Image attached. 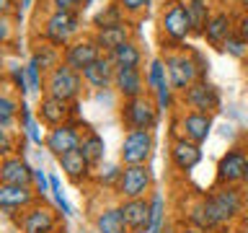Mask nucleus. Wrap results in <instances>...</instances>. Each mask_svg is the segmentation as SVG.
Instances as JSON below:
<instances>
[{
  "label": "nucleus",
  "instance_id": "1",
  "mask_svg": "<svg viewBox=\"0 0 248 233\" xmlns=\"http://www.w3.org/2000/svg\"><path fill=\"white\" fill-rule=\"evenodd\" d=\"M243 207H246V197L238 186L217 184L215 189H209V194H204L189 207V225L202 231L220 228V225H228L235 220L243 213Z\"/></svg>",
  "mask_w": 248,
  "mask_h": 233
},
{
  "label": "nucleus",
  "instance_id": "2",
  "mask_svg": "<svg viewBox=\"0 0 248 233\" xmlns=\"http://www.w3.org/2000/svg\"><path fill=\"white\" fill-rule=\"evenodd\" d=\"M83 36V18L80 13L70 11H49L46 8L44 16H39V29H36V42H46L52 47L65 50Z\"/></svg>",
  "mask_w": 248,
  "mask_h": 233
},
{
  "label": "nucleus",
  "instance_id": "3",
  "mask_svg": "<svg viewBox=\"0 0 248 233\" xmlns=\"http://www.w3.org/2000/svg\"><path fill=\"white\" fill-rule=\"evenodd\" d=\"M158 29H160L163 52L186 47V39L194 36V29H191V18L184 0H170V3L163 5V11L158 16Z\"/></svg>",
  "mask_w": 248,
  "mask_h": 233
},
{
  "label": "nucleus",
  "instance_id": "4",
  "mask_svg": "<svg viewBox=\"0 0 248 233\" xmlns=\"http://www.w3.org/2000/svg\"><path fill=\"white\" fill-rule=\"evenodd\" d=\"M166 60V70H168V83L173 85L176 93L186 91L191 83H197L202 78L199 62L194 57L191 47H178V50H166L163 52Z\"/></svg>",
  "mask_w": 248,
  "mask_h": 233
},
{
  "label": "nucleus",
  "instance_id": "5",
  "mask_svg": "<svg viewBox=\"0 0 248 233\" xmlns=\"http://www.w3.org/2000/svg\"><path fill=\"white\" fill-rule=\"evenodd\" d=\"M119 119L124 122L127 130H150L153 132V127L160 119V109L155 104L153 93H145V96L122 101L119 104Z\"/></svg>",
  "mask_w": 248,
  "mask_h": 233
},
{
  "label": "nucleus",
  "instance_id": "6",
  "mask_svg": "<svg viewBox=\"0 0 248 233\" xmlns=\"http://www.w3.org/2000/svg\"><path fill=\"white\" fill-rule=\"evenodd\" d=\"M85 91V83H83V73H78L70 65H57L52 73H46V85H44V93H49L54 99H62V101H70V104H78Z\"/></svg>",
  "mask_w": 248,
  "mask_h": 233
},
{
  "label": "nucleus",
  "instance_id": "7",
  "mask_svg": "<svg viewBox=\"0 0 248 233\" xmlns=\"http://www.w3.org/2000/svg\"><path fill=\"white\" fill-rule=\"evenodd\" d=\"M178 101L184 104V109L189 112H202V114H215L222 104L220 88L212 85L207 78H199L197 83H191L186 91L178 93Z\"/></svg>",
  "mask_w": 248,
  "mask_h": 233
},
{
  "label": "nucleus",
  "instance_id": "8",
  "mask_svg": "<svg viewBox=\"0 0 248 233\" xmlns=\"http://www.w3.org/2000/svg\"><path fill=\"white\" fill-rule=\"evenodd\" d=\"M155 148L150 130H127L119 148V163L122 166H147Z\"/></svg>",
  "mask_w": 248,
  "mask_h": 233
},
{
  "label": "nucleus",
  "instance_id": "9",
  "mask_svg": "<svg viewBox=\"0 0 248 233\" xmlns=\"http://www.w3.org/2000/svg\"><path fill=\"white\" fill-rule=\"evenodd\" d=\"M116 197L122 200H140L150 197L153 192V171L147 166H122V176L116 184Z\"/></svg>",
  "mask_w": 248,
  "mask_h": 233
},
{
  "label": "nucleus",
  "instance_id": "10",
  "mask_svg": "<svg viewBox=\"0 0 248 233\" xmlns=\"http://www.w3.org/2000/svg\"><path fill=\"white\" fill-rule=\"evenodd\" d=\"M80 143H83L80 122L73 119V122L60 124V127H49V130H46L44 148L54 155V158H62V155H67L73 150H80Z\"/></svg>",
  "mask_w": 248,
  "mask_h": 233
},
{
  "label": "nucleus",
  "instance_id": "11",
  "mask_svg": "<svg viewBox=\"0 0 248 233\" xmlns=\"http://www.w3.org/2000/svg\"><path fill=\"white\" fill-rule=\"evenodd\" d=\"M16 225H18L21 233H54V231H60V217L49 205H44L39 200L36 205H31L29 210L18 213Z\"/></svg>",
  "mask_w": 248,
  "mask_h": 233
},
{
  "label": "nucleus",
  "instance_id": "12",
  "mask_svg": "<svg viewBox=\"0 0 248 233\" xmlns=\"http://www.w3.org/2000/svg\"><path fill=\"white\" fill-rule=\"evenodd\" d=\"M104 54L106 52L98 47V42L93 39V34H83V36H78L70 47L62 50V62L70 65L73 70H78V73H83L85 67L93 65L96 60H101Z\"/></svg>",
  "mask_w": 248,
  "mask_h": 233
},
{
  "label": "nucleus",
  "instance_id": "13",
  "mask_svg": "<svg viewBox=\"0 0 248 233\" xmlns=\"http://www.w3.org/2000/svg\"><path fill=\"white\" fill-rule=\"evenodd\" d=\"M78 109H80V104H70V101L54 99V96H49V93L39 96V101H36V116L46 130L60 127V124H65V122H73Z\"/></svg>",
  "mask_w": 248,
  "mask_h": 233
},
{
  "label": "nucleus",
  "instance_id": "14",
  "mask_svg": "<svg viewBox=\"0 0 248 233\" xmlns=\"http://www.w3.org/2000/svg\"><path fill=\"white\" fill-rule=\"evenodd\" d=\"M246 171H248V150L235 145L228 153H222V158L217 161V184H225V186L243 184Z\"/></svg>",
  "mask_w": 248,
  "mask_h": 233
},
{
  "label": "nucleus",
  "instance_id": "15",
  "mask_svg": "<svg viewBox=\"0 0 248 233\" xmlns=\"http://www.w3.org/2000/svg\"><path fill=\"white\" fill-rule=\"evenodd\" d=\"M42 200L39 192L34 186H26V184H0V210L8 215V217H16L23 210H29L31 205Z\"/></svg>",
  "mask_w": 248,
  "mask_h": 233
},
{
  "label": "nucleus",
  "instance_id": "16",
  "mask_svg": "<svg viewBox=\"0 0 248 233\" xmlns=\"http://www.w3.org/2000/svg\"><path fill=\"white\" fill-rule=\"evenodd\" d=\"M168 158H170V166H173L178 174H189V171H194L202 163L204 150H202L199 143H194V140H186V137L178 135L173 143H170Z\"/></svg>",
  "mask_w": 248,
  "mask_h": 233
},
{
  "label": "nucleus",
  "instance_id": "17",
  "mask_svg": "<svg viewBox=\"0 0 248 233\" xmlns=\"http://www.w3.org/2000/svg\"><path fill=\"white\" fill-rule=\"evenodd\" d=\"M114 93H116L122 101L137 99V96L150 93V91H147V81H145V70H142V67H116Z\"/></svg>",
  "mask_w": 248,
  "mask_h": 233
},
{
  "label": "nucleus",
  "instance_id": "18",
  "mask_svg": "<svg viewBox=\"0 0 248 233\" xmlns=\"http://www.w3.org/2000/svg\"><path fill=\"white\" fill-rule=\"evenodd\" d=\"M114 75H116L114 60L108 57V54H104L101 60H96L93 65H88L83 70V83H85V88L93 91V93L111 91L114 88Z\"/></svg>",
  "mask_w": 248,
  "mask_h": 233
},
{
  "label": "nucleus",
  "instance_id": "19",
  "mask_svg": "<svg viewBox=\"0 0 248 233\" xmlns=\"http://www.w3.org/2000/svg\"><path fill=\"white\" fill-rule=\"evenodd\" d=\"M34 166L23 158L21 153L5 155L0 161V184H26L34 186Z\"/></svg>",
  "mask_w": 248,
  "mask_h": 233
},
{
  "label": "nucleus",
  "instance_id": "20",
  "mask_svg": "<svg viewBox=\"0 0 248 233\" xmlns=\"http://www.w3.org/2000/svg\"><path fill=\"white\" fill-rule=\"evenodd\" d=\"M235 34V18H232V13L228 11V8H217V11L212 13V18H209L204 34H202V39L209 44V47H220L228 42V36Z\"/></svg>",
  "mask_w": 248,
  "mask_h": 233
},
{
  "label": "nucleus",
  "instance_id": "21",
  "mask_svg": "<svg viewBox=\"0 0 248 233\" xmlns=\"http://www.w3.org/2000/svg\"><path fill=\"white\" fill-rule=\"evenodd\" d=\"M178 132L186 140H194V143H204L212 132V114H202V112H181L178 116Z\"/></svg>",
  "mask_w": 248,
  "mask_h": 233
},
{
  "label": "nucleus",
  "instance_id": "22",
  "mask_svg": "<svg viewBox=\"0 0 248 233\" xmlns=\"http://www.w3.org/2000/svg\"><path fill=\"white\" fill-rule=\"evenodd\" d=\"M91 34H93V39H96L98 47L106 54L114 52L116 47H122L124 42H129V39H135V31H132V21L129 18H124L119 23H111V26H104V29H93Z\"/></svg>",
  "mask_w": 248,
  "mask_h": 233
},
{
  "label": "nucleus",
  "instance_id": "23",
  "mask_svg": "<svg viewBox=\"0 0 248 233\" xmlns=\"http://www.w3.org/2000/svg\"><path fill=\"white\" fill-rule=\"evenodd\" d=\"M60 161V168H62V174H65L73 184L78 186H83V184H88L91 179H93V171H96V166L85 158L83 150H73V153H67V155H62Z\"/></svg>",
  "mask_w": 248,
  "mask_h": 233
},
{
  "label": "nucleus",
  "instance_id": "24",
  "mask_svg": "<svg viewBox=\"0 0 248 233\" xmlns=\"http://www.w3.org/2000/svg\"><path fill=\"white\" fill-rule=\"evenodd\" d=\"M93 231L96 233H132L119 202L116 205H104L96 210V215H93Z\"/></svg>",
  "mask_w": 248,
  "mask_h": 233
},
{
  "label": "nucleus",
  "instance_id": "25",
  "mask_svg": "<svg viewBox=\"0 0 248 233\" xmlns=\"http://www.w3.org/2000/svg\"><path fill=\"white\" fill-rule=\"evenodd\" d=\"M122 213L127 217V225L132 233H150V200H122Z\"/></svg>",
  "mask_w": 248,
  "mask_h": 233
},
{
  "label": "nucleus",
  "instance_id": "26",
  "mask_svg": "<svg viewBox=\"0 0 248 233\" xmlns=\"http://www.w3.org/2000/svg\"><path fill=\"white\" fill-rule=\"evenodd\" d=\"M18 130L23 132V137H26V143L31 145H44L46 140V132H44V124L39 122L36 116V109H31L26 104V99H21V112H18Z\"/></svg>",
  "mask_w": 248,
  "mask_h": 233
},
{
  "label": "nucleus",
  "instance_id": "27",
  "mask_svg": "<svg viewBox=\"0 0 248 233\" xmlns=\"http://www.w3.org/2000/svg\"><path fill=\"white\" fill-rule=\"evenodd\" d=\"M108 57L114 60L116 67H142V47H140L135 39H129V42H124L122 47H116L114 52H108Z\"/></svg>",
  "mask_w": 248,
  "mask_h": 233
},
{
  "label": "nucleus",
  "instance_id": "28",
  "mask_svg": "<svg viewBox=\"0 0 248 233\" xmlns=\"http://www.w3.org/2000/svg\"><path fill=\"white\" fill-rule=\"evenodd\" d=\"M186 3V11H189V18H191V29H194V36H202L207 29L209 18H212V3L209 0H184Z\"/></svg>",
  "mask_w": 248,
  "mask_h": 233
},
{
  "label": "nucleus",
  "instance_id": "29",
  "mask_svg": "<svg viewBox=\"0 0 248 233\" xmlns=\"http://www.w3.org/2000/svg\"><path fill=\"white\" fill-rule=\"evenodd\" d=\"M80 150H83V155L93 163V166H101V163L106 161V140L101 137L96 130H91V127H88V130L83 132Z\"/></svg>",
  "mask_w": 248,
  "mask_h": 233
},
{
  "label": "nucleus",
  "instance_id": "30",
  "mask_svg": "<svg viewBox=\"0 0 248 233\" xmlns=\"http://www.w3.org/2000/svg\"><path fill=\"white\" fill-rule=\"evenodd\" d=\"M18 112H21V96L3 91V96H0V130H11L13 122L18 119Z\"/></svg>",
  "mask_w": 248,
  "mask_h": 233
},
{
  "label": "nucleus",
  "instance_id": "31",
  "mask_svg": "<svg viewBox=\"0 0 248 233\" xmlns=\"http://www.w3.org/2000/svg\"><path fill=\"white\" fill-rule=\"evenodd\" d=\"M36 57V62L42 65L44 73H52L57 65H62V50L60 47H52V44H46V42H36L34 47V52H31Z\"/></svg>",
  "mask_w": 248,
  "mask_h": 233
},
{
  "label": "nucleus",
  "instance_id": "32",
  "mask_svg": "<svg viewBox=\"0 0 248 233\" xmlns=\"http://www.w3.org/2000/svg\"><path fill=\"white\" fill-rule=\"evenodd\" d=\"M5 78L8 83H11V88L18 93L21 99L31 96V88H29V78H26V65H21V62H8L5 67Z\"/></svg>",
  "mask_w": 248,
  "mask_h": 233
},
{
  "label": "nucleus",
  "instance_id": "33",
  "mask_svg": "<svg viewBox=\"0 0 248 233\" xmlns=\"http://www.w3.org/2000/svg\"><path fill=\"white\" fill-rule=\"evenodd\" d=\"M145 81H147V91H150V93H155L163 83H168V70H166V60H163V54H160V57H153L150 62H147Z\"/></svg>",
  "mask_w": 248,
  "mask_h": 233
},
{
  "label": "nucleus",
  "instance_id": "34",
  "mask_svg": "<svg viewBox=\"0 0 248 233\" xmlns=\"http://www.w3.org/2000/svg\"><path fill=\"white\" fill-rule=\"evenodd\" d=\"M147 200H150V233H160L166 228V197L163 192L153 189Z\"/></svg>",
  "mask_w": 248,
  "mask_h": 233
},
{
  "label": "nucleus",
  "instance_id": "35",
  "mask_svg": "<svg viewBox=\"0 0 248 233\" xmlns=\"http://www.w3.org/2000/svg\"><path fill=\"white\" fill-rule=\"evenodd\" d=\"M119 176H122V163H101L96 166L93 171V182L98 186H104V189H116V184H119Z\"/></svg>",
  "mask_w": 248,
  "mask_h": 233
},
{
  "label": "nucleus",
  "instance_id": "36",
  "mask_svg": "<svg viewBox=\"0 0 248 233\" xmlns=\"http://www.w3.org/2000/svg\"><path fill=\"white\" fill-rule=\"evenodd\" d=\"M26 65V78H29V88H31V96H44V85H46V73L42 70V65L36 62V57H31L23 62Z\"/></svg>",
  "mask_w": 248,
  "mask_h": 233
},
{
  "label": "nucleus",
  "instance_id": "37",
  "mask_svg": "<svg viewBox=\"0 0 248 233\" xmlns=\"http://www.w3.org/2000/svg\"><path fill=\"white\" fill-rule=\"evenodd\" d=\"M127 16H124V11L119 5H116V0H111L106 8H101V11L93 16V21H91V26L93 29H104V26H111V23H119L124 21Z\"/></svg>",
  "mask_w": 248,
  "mask_h": 233
},
{
  "label": "nucleus",
  "instance_id": "38",
  "mask_svg": "<svg viewBox=\"0 0 248 233\" xmlns=\"http://www.w3.org/2000/svg\"><path fill=\"white\" fill-rule=\"evenodd\" d=\"M220 50L228 54V57H232V60H248V42L243 36H238V34L228 36V42H225Z\"/></svg>",
  "mask_w": 248,
  "mask_h": 233
},
{
  "label": "nucleus",
  "instance_id": "39",
  "mask_svg": "<svg viewBox=\"0 0 248 233\" xmlns=\"http://www.w3.org/2000/svg\"><path fill=\"white\" fill-rule=\"evenodd\" d=\"M176 96H178V93L173 91V85H170V83H163L160 88L153 93V99H155V104H158L160 112H170L173 104H176Z\"/></svg>",
  "mask_w": 248,
  "mask_h": 233
},
{
  "label": "nucleus",
  "instance_id": "40",
  "mask_svg": "<svg viewBox=\"0 0 248 233\" xmlns=\"http://www.w3.org/2000/svg\"><path fill=\"white\" fill-rule=\"evenodd\" d=\"M52 197H54V202H57L62 217H73V207H70V202H67V197H65L62 182H60V176H54V174H52Z\"/></svg>",
  "mask_w": 248,
  "mask_h": 233
},
{
  "label": "nucleus",
  "instance_id": "41",
  "mask_svg": "<svg viewBox=\"0 0 248 233\" xmlns=\"http://www.w3.org/2000/svg\"><path fill=\"white\" fill-rule=\"evenodd\" d=\"M116 5L124 11V16H127V18H137V16L147 13L150 0H116Z\"/></svg>",
  "mask_w": 248,
  "mask_h": 233
},
{
  "label": "nucleus",
  "instance_id": "42",
  "mask_svg": "<svg viewBox=\"0 0 248 233\" xmlns=\"http://www.w3.org/2000/svg\"><path fill=\"white\" fill-rule=\"evenodd\" d=\"M49 11H70V13H83V0H46Z\"/></svg>",
  "mask_w": 248,
  "mask_h": 233
},
{
  "label": "nucleus",
  "instance_id": "43",
  "mask_svg": "<svg viewBox=\"0 0 248 233\" xmlns=\"http://www.w3.org/2000/svg\"><path fill=\"white\" fill-rule=\"evenodd\" d=\"M34 189L39 192V197H44L46 192H52V176H46L44 168L34 171Z\"/></svg>",
  "mask_w": 248,
  "mask_h": 233
},
{
  "label": "nucleus",
  "instance_id": "44",
  "mask_svg": "<svg viewBox=\"0 0 248 233\" xmlns=\"http://www.w3.org/2000/svg\"><path fill=\"white\" fill-rule=\"evenodd\" d=\"M13 16H0V42H3L5 47L11 44L13 39Z\"/></svg>",
  "mask_w": 248,
  "mask_h": 233
},
{
  "label": "nucleus",
  "instance_id": "45",
  "mask_svg": "<svg viewBox=\"0 0 248 233\" xmlns=\"http://www.w3.org/2000/svg\"><path fill=\"white\" fill-rule=\"evenodd\" d=\"M0 153L5 155H13V137H11V130H0Z\"/></svg>",
  "mask_w": 248,
  "mask_h": 233
},
{
  "label": "nucleus",
  "instance_id": "46",
  "mask_svg": "<svg viewBox=\"0 0 248 233\" xmlns=\"http://www.w3.org/2000/svg\"><path fill=\"white\" fill-rule=\"evenodd\" d=\"M235 34L243 36L246 42H248V11H243V13L235 18Z\"/></svg>",
  "mask_w": 248,
  "mask_h": 233
},
{
  "label": "nucleus",
  "instance_id": "47",
  "mask_svg": "<svg viewBox=\"0 0 248 233\" xmlns=\"http://www.w3.org/2000/svg\"><path fill=\"white\" fill-rule=\"evenodd\" d=\"M21 11L18 0H0V16H16Z\"/></svg>",
  "mask_w": 248,
  "mask_h": 233
},
{
  "label": "nucleus",
  "instance_id": "48",
  "mask_svg": "<svg viewBox=\"0 0 248 233\" xmlns=\"http://www.w3.org/2000/svg\"><path fill=\"white\" fill-rule=\"evenodd\" d=\"M176 233H204V231L194 228V225H181V228H176Z\"/></svg>",
  "mask_w": 248,
  "mask_h": 233
},
{
  "label": "nucleus",
  "instance_id": "49",
  "mask_svg": "<svg viewBox=\"0 0 248 233\" xmlns=\"http://www.w3.org/2000/svg\"><path fill=\"white\" fill-rule=\"evenodd\" d=\"M36 0H18V5H21V11H29L31 5H34Z\"/></svg>",
  "mask_w": 248,
  "mask_h": 233
},
{
  "label": "nucleus",
  "instance_id": "50",
  "mask_svg": "<svg viewBox=\"0 0 248 233\" xmlns=\"http://www.w3.org/2000/svg\"><path fill=\"white\" fill-rule=\"evenodd\" d=\"M93 3H96V0H83V11H88V8H91Z\"/></svg>",
  "mask_w": 248,
  "mask_h": 233
},
{
  "label": "nucleus",
  "instance_id": "51",
  "mask_svg": "<svg viewBox=\"0 0 248 233\" xmlns=\"http://www.w3.org/2000/svg\"><path fill=\"white\" fill-rule=\"evenodd\" d=\"M160 233H176V231H173V228H170V225H166V228H163Z\"/></svg>",
  "mask_w": 248,
  "mask_h": 233
},
{
  "label": "nucleus",
  "instance_id": "52",
  "mask_svg": "<svg viewBox=\"0 0 248 233\" xmlns=\"http://www.w3.org/2000/svg\"><path fill=\"white\" fill-rule=\"evenodd\" d=\"M166 3H170V0H166Z\"/></svg>",
  "mask_w": 248,
  "mask_h": 233
},
{
  "label": "nucleus",
  "instance_id": "53",
  "mask_svg": "<svg viewBox=\"0 0 248 233\" xmlns=\"http://www.w3.org/2000/svg\"><path fill=\"white\" fill-rule=\"evenodd\" d=\"M54 233H57V231H54Z\"/></svg>",
  "mask_w": 248,
  "mask_h": 233
},
{
  "label": "nucleus",
  "instance_id": "54",
  "mask_svg": "<svg viewBox=\"0 0 248 233\" xmlns=\"http://www.w3.org/2000/svg\"><path fill=\"white\" fill-rule=\"evenodd\" d=\"M246 233H248V231H246Z\"/></svg>",
  "mask_w": 248,
  "mask_h": 233
}]
</instances>
